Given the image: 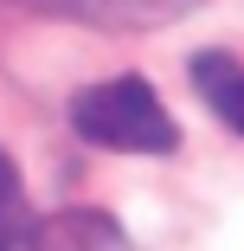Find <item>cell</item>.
<instances>
[{"label": "cell", "instance_id": "cell-1", "mask_svg": "<svg viewBox=\"0 0 244 251\" xmlns=\"http://www.w3.org/2000/svg\"><path fill=\"white\" fill-rule=\"evenodd\" d=\"M71 129L90 148H110V155H174V148H180V129H174L167 103L141 77L84 84L71 97Z\"/></svg>", "mask_w": 244, "mask_h": 251}, {"label": "cell", "instance_id": "cell-4", "mask_svg": "<svg viewBox=\"0 0 244 251\" xmlns=\"http://www.w3.org/2000/svg\"><path fill=\"white\" fill-rule=\"evenodd\" d=\"M32 200H26V180L13 168V155H0V251H26L32 245Z\"/></svg>", "mask_w": 244, "mask_h": 251}, {"label": "cell", "instance_id": "cell-5", "mask_svg": "<svg viewBox=\"0 0 244 251\" xmlns=\"http://www.w3.org/2000/svg\"><path fill=\"white\" fill-rule=\"evenodd\" d=\"M65 7L90 13V20H116V26H167V20L193 13L200 0H65Z\"/></svg>", "mask_w": 244, "mask_h": 251}, {"label": "cell", "instance_id": "cell-3", "mask_svg": "<svg viewBox=\"0 0 244 251\" xmlns=\"http://www.w3.org/2000/svg\"><path fill=\"white\" fill-rule=\"evenodd\" d=\"M193 90L212 103V116L231 135H244V65L231 52H200L193 58Z\"/></svg>", "mask_w": 244, "mask_h": 251}, {"label": "cell", "instance_id": "cell-2", "mask_svg": "<svg viewBox=\"0 0 244 251\" xmlns=\"http://www.w3.org/2000/svg\"><path fill=\"white\" fill-rule=\"evenodd\" d=\"M32 245L39 251H135V238L122 232V219L96 213V206H65L52 219H39Z\"/></svg>", "mask_w": 244, "mask_h": 251}]
</instances>
